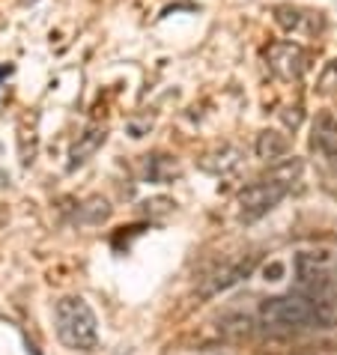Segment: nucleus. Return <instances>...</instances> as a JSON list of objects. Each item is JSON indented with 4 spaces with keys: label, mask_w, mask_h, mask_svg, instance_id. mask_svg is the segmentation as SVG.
Wrapping results in <instances>:
<instances>
[{
    "label": "nucleus",
    "mask_w": 337,
    "mask_h": 355,
    "mask_svg": "<svg viewBox=\"0 0 337 355\" xmlns=\"http://www.w3.org/2000/svg\"><path fill=\"white\" fill-rule=\"evenodd\" d=\"M257 263H260V254H248V257H236L230 263H224L221 269H215L209 278L203 281L200 295L206 299V295H215V293H221V290H230L233 284H239L242 278H248V275L254 272Z\"/></svg>",
    "instance_id": "6"
},
{
    "label": "nucleus",
    "mask_w": 337,
    "mask_h": 355,
    "mask_svg": "<svg viewBox=\"0 0 337 355\" xmlns=\"http://www.w3.org/2000/svg\"><path fill=\"white\" fill-rule=\"evenodd\" d=\"M57 340L72 352H93L98 347V322L81 295H66L54 308Z\"/></svg>",
    "instance_id": "2"
},
{
    "label": "nucleus",
    "mask_w": 337,
    "mask_h": 355,
    "mask_svg": "<svg viewBox=\"0 0 337 355\" xmlns=\"http://www.w3.org/2000/svg\"><path fill=\"white\" fill-rule=\"evenodd\" d=\"M239 150L230 144H224V146H218V150L212 153H206L203 159H200V167L203 171H209V173H230L236 164H239Z\"/></svg>",
    "instance_id": "10"
},
{
    "label": "nucleus",
    "mask_w": 337,
    "mask_h": 355,
    "mask_svg": "<svg viewBox=\"0 0 337 355\" xmlns=\"http://www.w3.org/2000/svg\"><path fill=\"white\" fill-rule=\"evenodd\" d=\"M260 322L272 331H302V329H320L316 322V308L304 293H286L275 295L260 304Z\"/></svg>",
    "instance_id": "3"
},
{
    "label": "nucleus",
    "mask_w": 337,
    "mask_h": 355,
    "mask_svg": "<svg viewBox=\"0 0 337 355\" xmlns=\"http://www.w3.org/2000/svg\"><path fill=\"white\" fill-rule=\"evenodd\" d=\"M316 93L320 96H334L337 93V57L322 66L320 78H316Z\"/></svg>",
    "instance_id": "13"
},
{
    "label": "nucleus",
    "mask_w": 337,
    "mask_h": 355,
    "mask_svg": "<svg viewBox=\"0 0 337 355\" xmlns=\"http://www.w3.org/2000/svg\"><path fill=\"white\" fill-rule=\"evenodd\" d=\"M254 153H257V159L277 164L281 159L290 155V137L281 135V132H275V129L260 132V135H257V144H254Z\"/></svg>",
    "instance_id": "9"
},
{
    "label": "nucleus",
    "mask_w": 337,
    "mask_h": 355,
    "mask_svg": "<svg viewBox=\"0 0 337 355\" xmlns=\"http://www.w3.org/2000/svg\"><path fill=\"white\" fill-rule=\"evenodd\" d=\"M21 6H33V3H39V0H18Z\"/></svg>",
    "instance_id": "15"
},
{
    "label": "nucleus",
    "mask_w": 337,
    "mask_h": 355,
    "mask_svg": "<svg viewBox=\"0 0 337 355\" xmlns=\"http://www.w3.org/2000/svg\"><path fill=\"white\" fill-rule=\"evenodd\" d=\"M302 176V162L299 159H286L281 164H275L263 180L251 182L248 189L239 191V221L254 224L260 221L266 212H272L286 194L293 191V182Z\"/></svg>",
    "instance_id": "1"
},
{
    "label": "nucleus",
    "mask_w": 337,
    "mask_h": 355,
    "mask_svg": "<svg viewBox=\"0 0 337 355\" xmlns=\"http://www.w3.org/2000/svg\"><path fill=\"white\" fill-rule=\"evenodd\" d=\"M180 176V164L167 155H146V180L150 182H171Z\"/></svg>",
    "instance_id": "12"
},
{
    "label": "nucleus",
    "mask_w": 337,
    "mask_h": 355,
    "mask_svg": "<svg viewBox=\"0 0 337 355\" xmlns=\"http://www.w3.org/2000/svg\"><path fill=\"white\" fill-rule=\"evenodd\" d=\"M295 290L307 299L337 295V266L325 251H302L295 257Z\"/></svg>",
    "instance_id": "4"
},
{
    "label": "nucleus",
    "mask_w": 337,
    "mask_h": 355,
    "mask_svg": "<svg viewBox=\"0 0 337 355\" xmlns=\"http://www.w3.org/2000/svg\"><path fill=\"white\" fill-rule=\"evenodd\" d=\"M102 144H105V129H90V132H84L81 137H78V144L72 146V155H69L72 162H69V167L75 171L78 164H84Z\"/></svg>",
    "instance_id": "11"
},
{
    "label": "nucleus",
    "mask_w": 337,
    "mask_h": 355,
    "mask_svg": "<svg viewBox=\"0 0 337 355\" xmlns=\"http://www.w3.org/2000/svg\"><path fill=\"white\" fill-rule=\"evenodd\" d=\"M3 75H9V66H0V78H3Z\"/></svg>",
    "instance_id": "16"
},
{
    "label": "nucleus",
    "mask_w": 337,
    "mask_h": 355,
    "mask_svg": "<svg viewBox=\"0 0 337 355\" xmlns=\"http://www.w3.org/2000/svg\"><path fill=\"white\" fill-rule=\"evenodd\" d=\"M311 150L325 167L337 171V120L331 114H320L311 129Z\"/></svg>",
    "instance_id": "7"
},
{
    "label": "nucleus",
    "mask_w": 337,
    "mask_h": 355,
    "mask_svg": "<svg viewBox=\"0 0 337 355\" xmlns=\"http://www.w3.org/2000/svg\"><path fill=\"white\" fill-rule=\"evenodd\" d=\"M275 21L277 27H284L286 33H302V36H316L322 31V15L311 12V9H299L293 3L275 6Z\"/></svg>",
    "instance_id": "8"
},
{
    "label": "nucleus",
    "mask_w": 337,
    "mask_h": 355,
    "mask_svg": "<svg viewBox=\"0 0 337 355\" xmlns=\"http://www.w3.org/2000/svg\"><path fill=\"white\" fill-rule=\"evenodd\" d=\"M266 63H269L272 75L277 81H302L304 72L311 69V51L302 48L299 42H286V39H277L266 48Z\"/></svg>",
    "instance_id": "5"
},
{
    "label": "nucleus",
    "mask_w": 337,
    "mask_h": 355,
    "mask_svg": "<svg viewBox=\"0 0 337 355\" xmlns=\"http://www.w3.org/2000/svg\"><path fill=\"white\" fill-rule=\"evenodd\" d=\"M281 120L286 129H299L302 120H304V114H302V107H284L281 111Z\"/></svg>",
    "instance_id": "14"
}]
</instances>
